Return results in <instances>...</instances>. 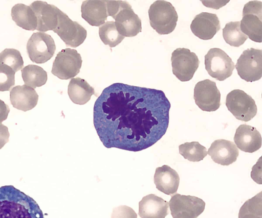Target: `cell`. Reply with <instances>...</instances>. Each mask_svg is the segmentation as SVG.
<instances>
[{
    "instance_id": "obj_1",
    "label": "cell",
    "mask_w": 262,
    "mask_h": 218,
    "mask_svg": "<svg viewBox=\"0 0 262 218\" xmlns=\"http://www.w3.org/2000/svg\"><path fill=\"white\" fill-rule=\"evenodd\" d=\"M170 107L162 90L115 83L96 100L93 124L105 148L139 152L164 135Z\"/></svg>"
},
{
    "instance_id": "obj_2",
    "label": "cell",
    "mask_w": 262,
    "mask_h": 218,
    "mask_svg": "<svg viewBox=\"0 0 262 218\" xmlns=\"http://www.w3.org/2000/svg\"><path fill=\"white\" fill-rule=\"evenodd\" d=\"M0 218H44L37 202L13 185L0 187Z\"/></svg>"
},
{
    "instance_id": "obj_3",
    "label": "cell",
    "mask_w": 262,
    "mask_h": 218,
    "mask_svg": "<svg viewBox=\"0 0 262 218\" xmlns=\"http://www.w3.org/2000/svg\"><path fill=\"white\" fill-rule=\"evenodd\" d=\"M108 16L115 20L118 33L125 37H134L142 31L141 20L126 1H105Z\"/></svg>"
},
{
    "instance_id": "obj_4",
    "label": "cell",
    "mask_w": 262,
    "mask_h": 218,
    "mask_svg": "<svg viewBox=\"0 0 262 218\" xmlns=\"http://www.w3.org/2000/svg\"><path fill=\"white\" fill-rule=\"evenodd\" d=\"M148 12L150 26L159 34H168L175 29L178 16L170 2L156 1L150 5Z\"/></svg>"
},
{
    "instance_id": "obj_5",
    "label": "cell",
    "mask_w": 262,
    "mask_h": 218,
    "mask_svg": "<svg viewBox=\"0 0 262 218\" xmlns=\"http://www.w3.org/2000/svg\"><path fill=\"white\" fill-rule=\"evenodd\" d=\"M241 31L250 39L261 43L262 41V3L249 1L243 10V18L240 21Z\"/></svg>"
},
{
    "instance_id": "obj_6",
    "label": "cell",
    "mask_w": 262,
    "mask_h": 218,
    "mask_svg": "<svg viewBox=\"0 0 262 218\" xmlns=\"http://www.w3.org/2000/svg\"><path fill=\"white\" fill-rule=\"evenodd\" d=\"M226 106L237 119L246 122L252 119L257 112L254 99L241 89H234L228 93Z\"/></svg>"
},
{
    "instance_id": "obj_7",
    "label": "cell",
    "mask_w": 262,
    "mask_h": 218,
    "mask_svg": "<svg viewBox=\"0 0 262 218\" xmlns=\"http://www.w3.org/2000/svg\"><path fill=\"white\" fill-rule=\"evenodd\" d=\"M205 69L209 75L222 81L230 77L235 68L231 58L220 48H211L204 57Z\"/></svg>"
},
{
    "instance_id": "obj_8",
    "label": "cell",
    "mask_w": 262,
    "mask_h": 218,
    "mask_svg": "<svg viewBox=\"0 0 262 218\" xmlns=\"http://www.w3.org/2000/svg\"><path fill=\"white\" fill-rule=\"evenodd\" d=\"M82 62L81 55L76 50L66 48L57 54L51 72L61 80L72 79L80 72Z\"/></svg>"
},
{
    "instance_id": "obj_9",
    "label": "cell",
    "mask_w": 262,
    "mask_h": 218,
    "mask_svg": "<svg viewBox=\"0 0 262 218\" xmlns=\"http://www.w3.org/2000/svg\"><path fill=\"white\" fill-rule=\"evenodd\" d=\"M235 67L240 78L246 82L259 80L262 76V50L251 47L244 51Z\"/></svg>"
},
{
    "instance_id": "obj_10",
    "label": "cell",
    "mask_w": 262,
    "mask_h": 218,
    "mask_svg": "<svg viewBox=\"0 0 262 218\" xmlns=\"http://www.w3.org/2000/svg\"><path fill=\"white\" fill-rule=\"evenodd\" d=\"M173 74L182 82L190 80L199 67L197 55L186 48H177L171 54Z\"/></svg>"
},
{
    "instance_id": "obj_11",
    "label": "cell",
    "mask_w": 262,
    "mask_h": 218,
    "mask_svg": "<svg viewBox=\"0 0 262 218\" xmlns=\"http://www.w3.org/2000/svg\"><path fill=\"white\" fill-rule=\"evenodd\" d=\"M26 49L33 62L42 64L54 56L56 45L51 36L45 32H37L34 33L29 39Z\"/></svg>"
},
{
    "instance_id": "obj_12",
    "label": "cell",
    "mask_w": 262,
    "mask_h": 218,
    "mask_svg": "<svg viewBox=\"0 0 262 218\" xmlns=\"http://www.w3.org/2000/svg\"><path fill=\"white\" fill-rule=\"evenodd\" d=\"M168 204L173 218H197L205 208L202 199L179 193L172 196Z\"/></svg>"
},
{
    "instance_id": "obj_13",
    "label": "cell",
    "mask_w": 262,
    "mask_h": 218,
    "mask_svg": "<svg viewBox=\"0 0 262 218\" xmlns=\"http://www.w3.org/2000/svg\"><path fill=\"white\" fill-rule=\"evenodd\" d=\"M53 32L60 37L67 45L72 47L81 45L87 36L85 28L77 22L72 20L60 10L58 12V24Z\"/></svg>"
},
{
    "instance_id": "obj_14",
    "label": "cell",
    "mask_w": 262,
    "mask_h": 218,
    "mask_svg": "<svg viewBox=\"0 0 262 218\" xmlns=\"http://www.w3.org/2000/svg\"><path fill=\"white\" fill-rule=\"evenodd\" d=\"M193 98L202 111L212 112L221 105V93L215 82L205 79L198 82L194 88Z\"/></svg>"
},
{
    "instance_id": "obj_15",
    "label": "cell",
    "mask_w": 262,
    "mask_h": 218,
    "mask_svg": "<svg viewBox=\"0 0 262 218\" xmlns=\"http://www.w3.org/2000/svg\"><path fill=\"white\" fill-rule=\"evenodd\" d=\"M30 7L34 11L37 19L36 30L41 32L53 31L58 24L59 9L46 2L36 1L31 4Z\"/></svg>"
},
{
    "instance_id": "obj_16",
    "label": "cell",
    "mask_w": 262,
    "mask_h": 218,
    "mask_svg": "<svg viewBox=\"0 0 262 218\" xmlns=\"http://www.w3.org/2000/svg\"><path fill=\"white\" fill-rule=\"evenodd\" d=\"M221 25L215 14L201 12L191 21L190 29L192 33L202 40L212 39L220 30Z\"/></svg>"
},
{
    "instance_id": "obj_17",
    "label": "cell",
    "mask_w": 262,
    "mask_h": 218,
    "mask_svg": "<svg viewBox=\"0 0 262 218\" xmlns=\"http://www.w3.org/2000/svg\"><path fill=\"white\" fill-rule=\"evenodd\" d=\"M207 154L214 162L227 166L236 161L239 151L232 141L220 139L211 143Z\"/></svg>"
},
{
    "instance_id": "obj_18",
    "label": "cell",
    "mask_w": 262,
    "mask_h": 218,
    "mask_svg": "<svg viewBox=\"0 0 262 218\" xmlns=\"http://www.w3.org/2000/svg\"><path fill=\"white\" fill-rule=\"evenodd\" d=\"M234 141L237 148L247 153H253L261 146V136L256 128L246 124L236 129Z\"/></svg>"
},
{
    "instance_id": "obj_19",
    "label": "cell",
    "mask_w": 262,
    "mask_h": 218,
    "mask_svg": "<svg viewBox=\"0 0 262 218\" xmlns=\"http://www.w3.org/2000/svg\"><path fill=\"white\" fill-rule=\"evenodd\" d=\"M168 203L155 194H149L139 202L141 218H165L168 214Z\"/></svg>"
},
{
    "instance_id": "obj_20",
    "label": "cell",
    "mask_w": 262,
    "mask_h": 218,
    "mask_svg": "<svg viewBox=\"0 0 262 218\" xmlns=\"http://www.w3.org/2000/svg\"><path fill=\"white\" fill-rule=\"evenodd\" d=\"M158 190L167 195L176 193L178 190L180 177L178 173L168 165L156 168L154 177Z\"/></svg>"
},
{
    "instance_id": "obj_21",
    "label": "cell",
    "mask_w": 262,
    "mask_h": 218,
    "mask_svg": "<svg viewBox=\"0 0 262 218\" xmlns=\"http://www.w3.org/2000/svg\"><path fill=\"white\" fill-rule=\"evenodd\" d=\"M10 100L14 108L26 112L36 106L38 95L35 90L30 86L17 85L10 90Z\"/></svg>"
},
{
    "instance_id": "obj_22",
    "label": "cell",
    "mask_w": 262,
    "mask_h": 218,
    "mask_svg": "<svg viewBox=\"0 0 262 218\" xmlns=\"http://www.w3.org/2000/svg\"><path fill=\"white\" fill-rule=\"evenodd\" d=\"M81 17L91 26L98 27L107 18L106 2L104 0L84 1L81 6Z\"/></svg>"
},
{
    "instance_id": "obj_23",
    "label": "cell",
    "mask_w": 262,
    "mask_h": 218,
    "mask_svg": "<svg viewBox=\"0 0 262 218\" xmlns=\"http://www.w3.org/2000/svg\"><path fill=\"white\" fill-rule=\"evenodd\" d=\"M68 93L72 102L84 105L88 102L95 90L84 79L79 77L72 78L68 87Z\"/></svg>"
},
{
    "instance_id": "obj_24",
    "label": "cell",
    "mask_w": 262,
    "mask_h": 218,
    "mask_svg": "<svg viewBox=\"0 0 262 218\" xmlns=\"http://www.w3.org/2000/svg\"><path fill=\"white\" fill-rule=\"evenodd\" d=\"M12 20L19 27L28 31L36 30L37 17L30 6L17 4L11 9Z\"/></svg>"
},
{
    "instance_id": "obj_25",
    "label": "cell",
    "mask_w": 262,
    "mask_h": 218,
    "mask_svg": "<svg viewBox=\"0 0 262 218\" xmlns=\"http://www.w3.org/2000/svg\"><path fill=\"white\" fill-rule=\"evenodd\" d=\"M21 76L25 85L33 88L45 85L48 79L47 72L41 67L29 64L21 70Z\"/></svg>"
},
{
    "instance_id": "obj_26",
    "label": "cell",
    "mask_w": 262,
    "mask_h": 218,
    "mask_svg": "<svg viewBox=\"0 0 262 218\" xmlns=\"http://www.w3.org/2000/svg\"><path fill=\"white\" fill-rule=\"evenodd\" d=\"M222 30L224 40L232 46L239 47L248 39L241 30L239 21L227 23Z\"/></svg>"
},
{
    "instance_id": "obj_27",
    "label": "cell",
    "mask_w": 262,
    "mask_h": 218,
    "mask_svg": "<svg viewBox=\"0 0 262 218\" xmlns=\"http://www.w3.org/2000/svg\"><path fill=\"white\" fill-rule=\"evenodd\" d=\"M179 153L191 162L202 160L207 155V149L198 141L186 142L179 146Z\"/></svg>"
},
{
    "instance_id": "obj_28",
    "label": "cell",
    "mask_w": 262,
    "mask_h": 218,
    "mask_svg": "<svg viewBox=\"0 0 262 218\" xmlns=\"http://www.w3.org/2000/svg\"><path fill=\"white\" fill-rule=\"evenodd\" d=\"M262 192L247 200L240 208L238 218H262Z\"/></svg>"
},
{
    "instance_id": "obj_29",
    "label": "cell",
    "mask_w": 262,
    "mask_h": 218,
    "mask_svg": "<svg viewBox=\"0 0 262 218\" xmlns=\"http://www.w3.org/2000/svg\"><path fill=\"white\" fill-rule=\"evenodd\" d=\"M99 35L102 42L110 47H115L124 38L118 33L114 21H106L100 26Z\"/></svg>"
},
{
    "instance_id": "obj_30",
    "label": "cell",
    "mask_w": 262,
    "mask_h": 218,
    "mask_svg": "<svg viewBox=\"0 0 262 218\" xmlns=\"http://www.w3.org/2000/svg\"><path fill=\"white\" fill-rule=\"evenodd\" d=\"M0 64L10 66L16 72L24 66V61L19 51L6 48L0 53Z\"/></svg>"
},
{
    "instance_id": "obj_31",
    "label": "cell",
    "mask_w": 262,
    "mask_h": 218,
    "mask_svg": "<svg viewBox=\"0 0 262 218\" xmlns=\"http://www.w3.org/2000/svg\"><path fill=\"white\" fill-rule=\"evenodd\" d=\"M15 74L10 66L0 64V91H9L14 85Z\"/></svg>"
},
{
    "instance_id": "obj_32",
    "label": "cell",
    "mask_w": 262,
    "mask_h": 218,
    "mask_svg": "<svg viewBox=\"0 0 262 218\" xmlns=\"http://www.w3.org/2000/svg\"><path fill=\"white\" fill-rule=\"evenodd\" d=\"M111 218H137V214L132 208L121 205L114 208Z\"/></svg>"
},
{
    "instance_id": "obj_33",
    "label": "cell",
    "mask_w": 262,
    "mask_h": 218,
    "mask_svg": "<svg viewBox=\"0 0 262 218\" xmlns=\"http://www.w3.org/2000/svg\"><path fill=\"white\" fill-rule=\"evenodd\" d=\"M260 157L253 167L251 173L252 179L257 183L261 184V161Z\"/></svg>"
},
{
    "instance_id": "obj_34",
    "label": "cell",
    "mask_w": 262,
    "mask_h": 218,
    "mask_svg": "<svg viewBox=\"0 0 262 218\" xmlns=\"http://www.w3.org/2000/svg\"><path fill=\"white\" fill-rule=\"evenodd\" d=\"M10 134L7 126L0 124V149L9 141Z\"/></svg>"
},
{
    "instance_id": "obj_35",
    "label": "cell",
    "mask_w": 262,
    "mask_h": 218,
    "mask_svg": "<svg viewBox=\"0 0 262 218\" xmlns=\"http://www.w3.org/2000/svg\"><path fill=\"white\" fill-rule=\"evenodd\" d=\"M201 2L207 7L218 9L225 5L229 1H201Z\"/></svg>"
},
{
    "instance_id": "obj_36",
    "label": "cell",
    "mask_w": 262,
    "mask_h": 218,
    "mask_svg": "<svg viewBox=\"0 0 262 218\" xmlns=\"http://www.w3.org/2000/svg\"><path fill=\"white\" fill-rule=\"evenodd\" d=\"M9 112V106L0 99V124L7 118Z\"/></svg>"
}]
</instances>
